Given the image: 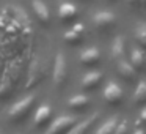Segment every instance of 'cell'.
I'll return each instance as SVG.
<instances>
[{
  "instance_id": "1",
  "label": "cell",
  "mask_w": 146,
  "mask_h": 134,
  "mask_svg": "<svg viewBox=\"0 0 146 134\" xmlns=\"http://www.w3.org/2000/svg\"><path fill=\"white\" fill-rule=\"evenodd\" d=\"M35 103H36V98L30 95V96L22 98L21 101H17L16 104H13L11 109L8 111V118H10V121H13V123H16V125L24 123V121L30 117V114H32L33 107H35Z\"/></svg>"
},
{
  "instance_id": "2",
  "label": "cell",
  "mask_w": 146,
  "mask_h": 134,
  "mask_svg": "<svg viewBox=\"0 0 146 134\" xmlns=\"http://www.w3.org/2000/svg\"><path fill=\"white\" fill-rule=\"evenodd\" d=\"M76 123L77 120L72 115H60L52 121L44 134H68Z\"/></svg>"
},
{
  "instance_id": "3",
  "label": "cell",
  "mask_w": 146,
  "mask_h": 134,
  "mask_svg": "<svg viewBox=\"0 0 146 134\" xmlns=\"http://www.w3.org/2000/svg\"><path fill=\"white\" fill-rule=\"evenodd\" d=\"M68 80V63L61 52H58L54 63V82L57 87H63Z\"/></svg>"
},
{
  "instance_id": "4",
  "label": "cell",
  "mask_w": 146,
  "mask_h": 134,
  "mask_svg": "<svg viewBox=\"0 0 146 134\" xmlns=\"http://www.w3.org/2000/svg\"><path fill=\"white\" fill-rule=\"evenodd\" d=\"M93 24L99 32H107L116 25V16L110 11H99L93 16Z\"/></svg>"
},
{
  "instance_id": "5",
  "label": "cell",
  "mask_w": 146,
  "mask_h": 134,
  "mask_svg": "<svg viewBox=\"0 0 146 134\" xmlns=\"http://www.w3.org/2000/svg\"><path fill=\"white\" fill-rule=\"evenodd\" d=\"M123 98H124V92L116 82H110L104 88V99L110 106H119L123 103Z\"/></svg>"
},
{
  "instance_id": "6",
  "label": "cell",
  "mask_w": 146,
  "mask_h": 134,
  "mask_svg": "<svg viewBox=\"0 0 146 134\" xmlns=\"http://www.w3.org/2000/svg\"><path fill=\"white\" fill-rule=\"evenodd\" d=\"M58 19L61 24H71L77 19L79 16V10H77L76 5L69 3V2H63L58 8Z\"/></svg>"
},
{
  "instance_id": "7",
  "label": "cell",
  "mask_w": 146,
  "mask_h": 134,
  "mask_svg": "<svg viewBox=\"0 0 146 134\" xmlns=\"http://www.w3.org/2000/svg\"><path fill=\"white\" fill-rule=\"evenodd\" d=\"M85 38V27L83 24H74L69 30L63 35V40L69 46H79Z\"/></svg>"
},
{
  "instance_id": "8",
  "label": "cell",
  "mask_w": 146,
  "mask_h": 134,
  "mask_svg": "<svg viewBox=\"0 0 146 134\" xmlns=\"http://www.w3.org/2000/svg\"><path fill=\"white\" fill-rule=\"evenodd\" d=\"M32 8L36 19L39 21V24L49 25V22H50V10L47 8V5L42 0H32Z\"/></svg>"
},
{
  "instance_id": "9",
  "label": "cell",
  "mask_w": 146,
  "mask_h": 134,
  "mask_svg": "<svg viewBox=\"0 0 146 134\" xmlns=\"http://www.w3.org/2000/svg\"><path fill=\"white\" fill-rule=\"evenodd\" d=\"M52 118V109L50 106L47 104H42L36 109L35 115H33V126L35 128H42L50 121Z\"/></svg>"
},
{
  "instance_id": "10",
  "label": "cell",
  "mask_w": 146,
  "mask_h": 134,
  "mask_svg": "<svg viewBox=\"0 0 146 134\" xmlns=\"http://www.w3.org/2000/svg\"><path fill=\"white\" fill-rule=\"evenodd\" d=\"M104 79V74L101 71H91V73H86L85 76L82 77V88L85 92H90V90H94L99 87V84Z\"/></svg>"
},
{
  "instance_id": "11",
  "label": "cell",
  "mask_w": 146,
  "mask_h": 134,
  "mask_svg": "<svg viewBox=\"0 0 146 134\" xmlns=\"http://www.w3.org/2000/svg\"><path fill=\"white\" fill-rule=\"evenodd\" d=\"M118 74H119L121 79H124L126 82H135L137 80V76H138V71L126 60H121L118 62Z\"/></svg>"
},
{
  "instance_id": "12",
  "label": "cell",
  "mask_w": 146,
  "mask_h": 134,
  "mask_svg": "<svg viewBox=\"0 0 146 134\" xmlns=\"http://www.w3.org/2000/svg\"><path fill=\"white\" fill-rule=\"evenodd\" d=\"M101 62V52L96 48H88L80 54V63L83 66H96Z\"/></svg>"
},
{
  "instance_id": "13",
  "label": "cell",
  "mask_w": 146,
  "mask_h": 134,
  "mask_svg": "<svg viewBox=\"0 0 146 134\" xmlns=\"http://www.w3.org/2000/svg\"><path fill=\"white\" fill-rule=\"evenodd\" d=\"M98 118H99V114L96 112V114L90 115L86 120L76 123L72 128H71V131H69L68 134H86V133H88V131L93 128V125L96 123V120H98Z\"/></svg>"
},
{
  "instance_id": "14",
  "label": "cell",
  "mask_w": 146,
  "mask_h": 134,
  "mask_svg": "<svg viewBox=\"0 0 146 134\" xmlns=\"http://www.w3.org/2000/svg\"><path fill=\"white\" fill-rule=\"evenodd\" d=\"M130 65L135 68L137 71H143L146 68V52L143 49L133 48L130 51Z\"/></svg>"
},
{
  "instance_id": "15",
  "label": "cell",
  "mask_w": 146,
  "mask_h": 134,
  "mask_svg": "<svg viewBox=\"0 0 146 134\" xmlns=\"http://www.w3.org/2000/svg\"><path fill=\"white\" fill-rule=\"evenodd\" d=\"M68 106H69V109H72V111L82 112L90 106V98L85 95H74V96H71V99L68 101Z\"/></svg>"
},
{
  "instance_id": "16",
  "label": "cell",
  "mask_w": 146,
  "mask_h": 134,
  "mask_svg": "<svg viewBox=\"0 0 146 134\" xmlns=\"http://www.w3.org/2000/svg\"><path fill=\"white\" fill-rule=\"evenodd\" d=\"M124 51H126V48H124V38L123 36H116L113 41V46H111V55H113L115 60L121 62L124 60Z\"/></svg>"
},
{
  "instance_id": "17",
  "label": "cell",
  "mask_w": 146,
  "mask_h": 134,
  "mask_svg": "<svg viewBox=\"0 0 146 134\" xmlns=\"http://www.w3.org/2000/svg\"><path fill=\"white\" fill-rule=\"evenodd\" d=\"M118 123H119V121H118L116 117L108 118L107 121H104V123L98 128V131H96L94 134H113L115 129H116V126H118Z\"/></svg>"
},
{
  "instance_id": "18",
  "label": "cell",
  "mask_w": 146,
  "mask_h": 134,
  "mask_svg": "<svg viewBox=\"0 0 146 134\" xmlns=\"http://www.w3.org/2000/svg\"><path fill=\"white\" fill-rule=\"evenodd\" d=\"M133 103L138 106H143L146 103V82L145 80H141L137 85L135 92H133Z\"/></svg>"
},
{
  "instance_id": "19",
  "label": "cell",
  "mask_w": 146,
  "mask_h": 134,
  "mask_svg": "<svg viewBox=\"0 0 146 134\" xmlns=\"http://www.w3.org/2000/svg\"><path fill=\"white\" fill-rule=\"evenodd\" d=\"M135 38L138 44L141 46V49L146 52V22H140L135 27Z\"/></svg>"
},
{
  "instance_id": "20",
  "label": "cell",
  "mask_w": 146,
  "mask_h": 134,
  "mask_svg": "<svg viewBox=\"0 0 146 134\" xmlns=\"http://www.w3.org/2000/svg\"><path fill=\"white\" fill-rule=\"evenodd\" d=\"M113 134H127V123L126 121L118 123V126H116V129H115Z\"/></svg>"
},
{
  "instance_id": "21",
  "label": "cell",
  "mask_w": 146,
  "mask_h": 134,
  "mask_svg": "<svg viewBox=\"0 0 146 134\" xmlns=\"http://www.w3.org/2000/svg\"><path fill=\"white\" fill-rule=\"evenodd\" d=\"M140 121H141V123L145 121V123H146V107L143 109V111H141V114H140Z\"/></svg>"
},
{
  "instance_id": "22",
  "label": "cell",
  "mask_w": 146,
  "mask_h": 134,
  "mask_svg": "<svg viewBox=\"0 0 146 134\" xmlns=\"http://www.w3.org/2000/svg\"><path fill=\"white\" fill-rule=\"evenodd\" d=\"M127 3H129L130 7H137V5L140 3V0H127Z\"/></svg>"
},
{
  "instance_id": "23",
  "label": "cell",
  "mask_w": 146,
  "mask_h": 134,
  "mask_svg": "<svg viewBox=\"0 0 146 134\" xmlns=\"http://www.w3.org/2000/svg\"><path fill=\"white\" fill-rule=\"evenodd\" d=\"M133 134H146V133H145V129L138 128V129H135V131H133Z\"/></svg>"
},
{
  "instance_id": "24",
  "label": "cell",
  "mask_w": 146,
  "mask_h": 134,
  "mask_svg": "<svg viewBox=\"0 0 146 134\" xmlns=\"http://www.w3.org/2000/svg\"><path fill=\"white\" fill-rule=\"evenodd\" d=\"M140 5H141L143 8H146V0H140Z\"/></svg>"
}]
</instances>
